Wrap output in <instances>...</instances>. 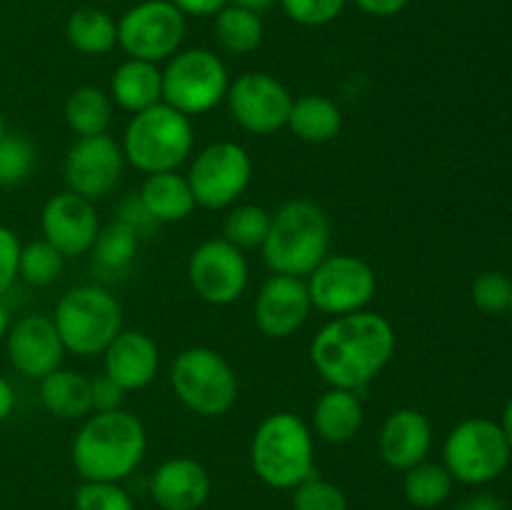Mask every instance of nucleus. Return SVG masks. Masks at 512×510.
I'll return each instance as SVG.
<instances>
[{
  "label": "nucleus",
  "mask_w": 512,
  "mask_h": 510,
  "mask_svg": "<svg viewBox=\"0 0 512 510\" xmlns=\"http://www.w3.org/2000/svg\"><path fill=\"white\" fill-rule=\"evenodd\" d=\"M395 353V330L388 318L370 310L338 315L318 330L310 360L330 388L360 390L373 383Z\"/></svg>",
  "instance_id": "obj_1"
},
{
  "label": "nucleus",
  "mask_w": 512,
  "mask_h": 510,
  "mask_svg": "<svg viewBox=\"0 0 512 510\" xmlns=\"http://www.w3.org/2000/svg\"><path fill=\"white\" fill-rule=\"evenodd\" d=\"M148 435L128 410H108L85 418L73 440V465L83 480L120 483L145 458Z\"/></svg>",
  "instance_id": "obj_2"
},
{
  "label": "nucleus",
  "mask_w": 512,
  "mask_h": 510,
  "mask_svg": "<svg viewBox=\"0 0 512 510\" xmlns=\"http://www.w3.org/2000/svg\"><path fill=\"white\" fill-rule=\"evenodd\" d=\"M330 218L313 200H288L270 218L263 250L265 265L275 275L308 278L330 255Z\"/></svg>",
  "instance_id": "obj_3"
},
{
  "label": "nucleus",
  "mask_w": 512,
  "mask_h": 510,
  "mask_svg": "<svg viewBox=\"0 0 512 510\" xmlns=\"http://www.w3.org/2000/svg\"><path fill=\"white\" fill-rule=\"evenodd\" d=\"M250 465L270 488H298L315 473V440L305 420L285 410L260 420L250 443Z\"/></svg>",
  "instance_id": "obj_4"
},
{
  "label": "nucleus",
  "mask_w": 512,
  "mask_h": 510,
  "mask_svg": "<svg viewBox=\"0 0 512 510\" xmlns=\"http://www.w3.org/2000/svg\"><path fill=\"white\" fill-rule=\"evenodd\" d=\"M193 145L195 133L188 115L158 103L130 118L120 148L133 168L153 175L178 170L193 153Z\"/></svg>",
  "instance_id": "obj_5"
},
{
  "label": "nucleus",
  "mask_w": 512,
  "mask_h": 510,
  "mask_svg": "<svg viewBox=\"0 0 512 510\" xmlns=\"http://www.w3.org/2000/svg\"><path fill=\"white\" fill-rule=\"evenodd\" d=\"M53 323L68 353L93 358L103 355L123 330V308L100 285H78L58 300Z\"/></svg>",
  "instance_id": "obj_6"
},
{
  "label": "nucleus",
  "mask_w": 512,
  "mask_h": 510,
  "mask_svg": "<svg viewBox=\"0 0 512 510\" xmlns=\"http://www.w3.org/2000/svg\"><path fill=\"white\" fill-rule=\"evenodd\" d=\"M170 385L180 403L203 418H220L238 400V375L213 348L195 345L175 355Z\"/></svg>",
  "instance_id": "obj_7"
},
{
  "label": "nucleus",
  "mask_w": 512,
  "mask_h": 510,
  "mask_svg": "<svg viewBox=\"0 0 512 510\" xmlns=\"http://www.w3.org/2000/svg\"><path fill=\"white\" fill-rule=\"evenodd\" d=\"M228 88V68L208 48L178 50L163 70V103L188 118L223 103Z\"/></svg>",
  "instance_id": "obj_8"
},
{
  "label": "nucleus",
  "mask_w": 512,
  "mask_h": 510,
  "mask_svg": "<svg viewBox=\"0 0 512 510\" xmlns=\"http://www.w3.org/2000/svg\"><path fill=\"white\" fill-rule=\"evenodd\" d=\"M510 455L503 428L488 418L463 420L450 430L443 445V465L453 480L465 485H485L500 478L510 465Z\"/></svg>",
  "instance_id": "obj_9"
},
{
  "label": "nucleus",
  "mask_w": 512,
  "mask_h": 510,
  "mask_svg": "<svg viewBox=\"0 0 512 510\" xmlns=\"http://www.w3.org/2000/svg\"><path fill=\"white\" fill-rule=\"evenodd\" d=\"M250 180H253V160L248 150L233 140L205 145L195 155L188 173L195 203L210 210L233 205L248 190Z\"/></svg>",
  "instance_id": "obj_10"
},
{
  "label": "nucleus",
  "mask_w": 512,
  "mask_h": 510,
  "mask_svg": "<svg viewBox=\"0 0 512 510\" xmlns=\"http://www.w3.org/2000/svg\"><path fill=\"white\" fill-rule=\"evenodd\" d=\"M310 303L325 315H350L363 310L378 290L375 270L358 255H328L305 280Z\"/></svg>",
  "instance_id": "obj_11"
},
{
  "label": "nucleus",
  "mask_w": 512,
  "mask_h": 510,
  "mask_svg": "<svg viewBox=\"0 0 512 510\" xmlns=\"http://www.w3.org/2000/svg\"><path fill=\"white\" fill-rule=\"evenodd\" d=\"M183 38L185 15L170 0H143L118 20V45L135 60H170Z\"/></svg>",
  "instance_id": "obj_12"
},
{
  "label": "nucleus",
  "mask_w": 512,
  "mask_h": 510,
  "mask_svg": "<svg viewBox=\"0 0 512 510\" xmlns=\"http://www.w3.org/2000/svg\"><path fill=\"white\" fill-rule=\"evenodd\" d=\"M248 275L250 270L243 250L225 238L205 240L190 253V288L210 305L235 303L248 288Z\"/></svg>",
  "instance_id": "obj_13"
},
{
  "label": "nucleus",
  "mask_w": 512,
  "mask_h": 510,
  "mask_svg": "<svg viewBox=\"0 0 512 510\" xmlns=\"http://www.w3.org/2000/svg\"><path fill=\"white\" fill-rule=\"evenodd\" d=\"M228 105L240 128L253 135H273L288 125L293 95L278 78L255 70L230 83Z\"/></svg>",
  "instance_id": "obj_14"
},
{
  "label": "nucleus",
  "mask_w": 512,
  "mask_h": 510,
  "mask_svg": "<svg viewBox=\"0 0 512 510\" xmlns=\"http://www.w3.org/2000/svg\"><path fill=\"white\" fill-rule=\"evenodd\" d=\"M123 165V148L108 133L78 138L65 155V185L80 198L100 200L118 185Z\"/></svg>",
  "instance_id": "obj_15"
},
{
  "label": "nucleus",
  "mask_w": 512,
  "mask_h": 510,
  "mask_svg": "<svg viewBox=\"0 0 512 510\" xmlns=\"http://www.w3.org/2000/svg\"><path fill=\"white\" fill-rule=\"evenodd\" d=\"M40 230H43V240H48L63 258L85 255L93 250L100 233L93 200L80 198L70 190L53 195L40 213Z\"/></svg>",
  "instance_id": "obj_16"
},
{
  "label": "nucleus",
  "mask_w": 512,
  "mask_h": 510,
  "mask_svg": "<svg viewBox=\"0 0 512 510\" xmlns=\"http://www.w3.org/2000/svg\"><path fill=\"white\" fill-rule=\"evenodd\" d=\"M5 350L10 365L30 380H43L45 375L58 370L68 353L53 318L48 315H25L10 325L5 335Z\"/></svg>",
  "instance_id": "obj_17"
},
{
  "label": "nucleus",
  "mask_w": 512,
  "mask_h": 510,
  "mask_svg": "<svg viewBox=\"0 0 512 510\" xmlns=\"http://www.w3.org/2000/svg\"><path fill=\"white\" fill-rule=\"evenodd\" d=\"M310 303L305 278L293 275H270L255 295V325L263 335L273 340H285L298 333L308 320Z\"/></svg>",
  "instance_id": "obj_18"
},
{
  "label": "nucleus",
  "mask_w": 512,
  "mask_h": 510,
  "mask_svg": "<svg viewBox=\"0 0 512 510\" xmlns=\"http://www.w3.org/2000/svg\"><path fill=\"white\" fill-rule=\"evenodd\" d=\"M208 468L193 458H168L150 478V495L160 510H200L210 498Z\"/></svg>",
  "instance_id": "obj_19"
},
{
  "label": "nucleus",
  "mask_w": 512,
  "mask_h": 510,
  "mask_svg": "<svg viewBox=\"0 0 512 510\" xmlns=\"http://www.w3.org/2000/svg\"><path fill=\"white\" fill-rule=\"evenodd\" d=\"M103 373L128 390H143L158 375V343L143 330H120L103 353Z\"/></svg>",
  "instance_id": "obj_20"
},
{
  "label": "nucleus",
  "mask_w": 512,
  "mask_h": 510,
  "mask_svg": "<svg viewBox=\"0 0 512 510\" xmlns=\"http://www.w3.org/2000/svg\"><path fill=\"white\" fill-rule=\"evenodd\" d=\"M380 458L393 470H410L413 465L428 460L433 448V428L430 420L415 408H400L385 418L378 438Z\"/></svg>",
  "instance_id": "obj_21"
},
{
  "label": "nucleus",
  "mask_w": 512,
  "mask_h": 510,
  "mask_svg": "<svg viewBox=\"0 0 512 510\" xmlns=\"http://www.w3.org/2000/svg\"><path fill=\"white\" fill-rule=\"evenodd\" d=\"M110 100L133 115L163 103V70L148 60L128 58L110 78Z\"/></svg>",
  "instance_id": "obj_22"
},
{
  "label": "nucleus",
  "mask_w": 512,
  "mask_h": 510,
  "mask_svg": "<svg viewBox=\"0 0 512 510\" xmlns=\"http://www.w3.org/2000/svg\"><path fill=\"white\" fill-rule=\"evenodd\" d=\"M365 420L363 400L355 390L328 388L313 408V428L323 440L335 445L350 443Z\"/></svg>",
  "instance_id": "obj_23"
},
{
  "label": "nucleus",
  "mask_w": 512,
  "mask_h": 510,
  "mask_svg": "<svg viewBox=\"0 0 512 510\" xmlns=\"http://www.w3.org/2000/svg\"><path fill=\"white\" fill-rule=\"evenodd\" d=\"M138 198L155 223H180L198 205L188 183V175H180L178 170L148 175Z\"/></svg>",
  "instance_id": "obj_24"
},
{
  "label": "nucleus",
  "mask_w": 512,
  "mask_h": 510,
  "mask_svg": "<svg viewBox=\"0 0 512 510\" xmlns=\"http://www.w3.org/2000/svg\"><path fill=\"white\" fill-rule=\"evenodd\" d=\"M40 403L60 420H80L93 413L90 380L75 370L58 368L40 380Z\"/></svg>",
  "instance_id": "obj_25"
},
{
  "label": "nucleus",
  "mask_w": 512,
  "mask_h": 510,
  "mask_svg": "<svg viewBox=\"0 0 512 510\" xmlns=\"http://www.w3.org/2000/svg\"><path fill=\"white\" fill-rule=\"evenodd\" d=\"M288 128L303 143H328L343 128V113L330 98L310 93L293 100Z\"/></svg>",
  "instance_id": "obj_26"
},
{
  "label": "nucleus",
  "mask_w": 512,
  "mask_h": 510,
  "mask_svg": "<svg viewBox=\"0 0 512 510\" xmlns=\"http://www.w3.org/2000/svg\"><path fill=\"white\" fill-rule=\"evenodd\" d=\"M65 38L78 53L105 55L118 45V20L100 8H80L70 13Z\"/></svg>",
  "instance_id": "obj_27"
},
{
  "label": "nucleus",
  "mask_w": 512,
  "mask_h": 510,
  "mask_svg": "<svg viewBox=\"0 0 512 510\" xmlns=\"http://www.w3.org/2000/svg\"><path fill=\"white\" fill-rule=\"evenodd\" d=\"M113 120V100L95 85L75 88L65 100V123L78 138L103 135Z\"/></svg>",
  "instance_id": "obj_28"
},
{
  "label": "nucleus",
  "mask_w": 512,
  "mask_h": 510,
  "mask_svg": "<svg viewBox=\"0 0 512 510\" xmlns=\"http://www.w3.org/2000/svg\"><path fill=\"white\" fill-rule=\"evenodd\" d=\"M215 18V40L223 50L233 55H248L263 43V20L253 10L228 3Z\"/></svg>",
  "instance_id": "obj_29"
},
{
  "label": "nucleus",
  "mask_w": 512,
  "mask_h": 510,
  "mask_svg": "<svg viewBox=\"0 0 512 510\" xmlns=\"http://www.w3.org/2000/svg\"><path fill=\"white\" fill-rule=\"evenodd\" d=\"M453 475L445 468L443 463H430V460H423V463L413 465L410 470H405L403 480V493L405 500L415 508H438L453 493Z\"/></svg>",
  "instance_id": "obj_30"
},
{
  "label": "nucleus",
  "mask_w": 512,
  "mask_h": 510,
  "mask_svg": "<svg viewBox=\"0 0 512 510\" xmlns=\"http://www.w3.org/2000/svg\"><path fill=\"white\" fill-rule=\"evenodd\" d=\"M140 248V235L123 220H113L105 228H100L98 238L93 243L95 260L108 270H123L133 263L135 253Z\"/></svg>",
  "instance_id": "obj_31"
},
{
  "label": "nucleus",
  "mask_w": 512,
  "mask_h": 510,
  "mask_svg": "<svg viewBox=\"0 0 512 510\" xmlns=\"http://www.w3.org/2000/svg\"><path fill=\"white\" fill-rule=\"evenodd\" d=\"M270 218L273 213H268L263 205H235L223 223L225 240L240 250L260 248L268 238Z\"/></svg>",
  "instance_id": "obj_32"
},
{
  "label": "nucleus",
  "mask_w": 512,
  "mask_h": 510,
  "mask_svg": "<svg viewBox=\"0 0 512 510\" xmlns=\"http://www.w3.org/2000/svg\"><path fill=\"white\" fill-rule=\"evenodd\" d=\"M63 265L65 258L48 240H33V243L20 248L18 278H23L28 285H35V288H45L60 278Z\"/></svg>",
  "instance_id": "obj_33"
},
{
  "label": "nucleus",
  "mask_w": 512,
  "mask_h": 510,
  "mask_svg": "<svg viewBox=\"0 0 512 510\" xmlns=\"http://www.w3.org/2000/svg\"><path fill=\"white\" fill-rule=\"evenodd\" d=\"M35 160H38V153L28 138L5 133L0 138V188H13V185L28 180L35 168Z\"/></svg>",
  "instance_id": "obj_34"
},
{
  "label": "nucleus",
  "mask_w": 512,
  "mask_h": 510,
  "mask_svg": "<svg viewBox=\"0 0 512 510\" xmlns=\"http://www.w3.org/2000/svg\"><path fill=\"white\" fill-rule=\"evenodd\" d=\"M75 510H135L133 498L120 483L83 480L75 490Z\"/></svg>",
  "instance_id": "obj_35"
},
{
  "label": "nucleus",
  "mask_w": 512,
  "mask_h": 510,
  "mask_svg": "<svg viewBox=\"0 0 512 510\" xmlns=\"http://www.w3.org/2000/svg\"><path fill=\"white\" fill-rule=\"evenodd\" d=\"M295 510H348V498L343 490L330 480L310 475L298 488H293Z\"/></svg>",
  "instance_id": "obj_36"
},
{
  "label": "nucleus",
  "mask_w": 512,
  "mask_h": 510,
  "mask_svg": "<svg viewBox=\"0 0 512 510\" xmlns=\"http://www.w3.org/2000/svg\"><path fill=\"white\" fill-rule=\"evenodd\" d=\"M473 303L483 313H505V310H510L512 303V283L498 270H488V273L478 275L473 283Z\"/></svg>",
  "instance_id": "obj_37"
},
{
  "label": "nucleus",
  "mask_w": 512,
  "mask_h": 510,
  "mask_svg": "<svg viewBox=\"0 0 512 510\" xmlns=\"http://www.w3.org/2000/svg\"><path fill=\"white\" fill-rule=\"evenodd\" d=\"M283 5L285 15L295 20L298 25H308V28H318V25H328L343 13L348 0H278Z\"/></svg>",
  "instance_id": "obj_38"
},
{
  "label": "nucleus",
  "mask_w": 512,
  "mask_h": 510,
  "mask_svg": "<svg viewBox=\"0 0 512 510\" xmlns=\"http://www.w3.org/2000/svg\"><path fill=\"white\" fill-rule=\"evenodd\" d=\"M20 240L10 228L0 225V298L13 288L18 278V260H20Z\"/></svg>",
  "instance_id": "obj_39"
},
{
  "label": "nucleus",
  "mask_w": 512,
  "mask_h": 510,
  "mask_svg": "<svg viewBox=\"0 0 512 510\" xmlns=\"http://www.w3.org/2000/svg\"><path fill=\"white\" fill-rule=\"evenodd\" d=\"M123 393L118 383L108 378V375H98L95 380H90V403H93L95 413H108V410H118L123 403Z\"/></svg>",
  "instance_id": "obj_40"
},
{
  "label": "nucleus",
  "mask_w": 512,
  "mask_h": 510,
  "mask_svg": "<svg viewBox=\"0 0 512 510\" xmlns=\"http://www.w3.org/2000/svg\"><path fill=\"white\" fill-rule=\"evenodd\" d=\"M118 220L128 223L130 228H133L135 233L140 235V238H143V235H148L150 230H153L155 225H158L153 218H150V213H148V210H145V205L140 203L138 195H130L128 200H123V203H120Z\"/></svg>",
  "instance_id": "obj_41"
},
{
  "label": "nucleus",
  "mask_w": 512,
  "mask_h": 510,
  "mask_svg": "<svg viewBox=\"0 0 512 510\" xmlns=\"http://www.w3.org/2000/svg\"><path fill=\"white\" fill-rule=\"evenodd\" d=\"M175 8L183 15H193V18H210V15H218L230 0H170Z\"/></svg>",
  "instance_id": "obj_42"
},
{
  "label": "nucleus",
  "mask_w": 512,
  "mask_h": 510,
  "mask_svg": "<svg viewBox=\"0 0 512 510\" xmlns=\"http://www.w3.org/2000/svg\"><path fill=\"white\" fill-rule=\"evenodd\" d=\"M363 13L375 15V18H393V15L403 13L410 5V0H353Z\"/></svg>",
  "instance_id": "obj_43"
},
{
  "label": "nucleus",
  "mask_w": 512,
  "mask_h": 510,
  "mask_svg": "<svg viewBox=\"0 0 512 510\" xmlns=\"http://www.w3.org/2000/svg\"><path fill=\"white\" fill-rule=\"evenodd\" d=\"M455 510H505V505L500 503L495 495L478 493V495H473V498L463 500V503H460Z\"/></svg>",
  "instance_id": "obj_44"
},
{
  "label": "nucleus",
  "mask_w": 512,
  "mask_h": 510,
  "mask_svg": "<svg viewBox=\"0 0 512 510\" xmlns=\"http://www.w3.org/2000/svg\"><path fill=\"white\" fill-rule=\"evenodd\" d=\"M15 410V390L8 380L0 375V423L8 420Z\"/></svg>",
  "instance_id": "obj_45"
},
{
  "label": "nucleus",
  "mask_w": 512,
  "mask_h": 510,
  "mask_svg": "<svg viewBox=\"0 0 512 510\" xmlns=\"http://www.w3.org/2000/svg\"><path fill=\"white\" fill-rule=\"evenodd\" d=\"M233 5H238V8H245V10H253V13H263V10L273 8L278 0H230Z\"/></svg>",
  "instance_id": "obj_46"
},
{
  "label": "nucleus",
  "mask_w": 512,
  "mask_h": 510,
  "mask_svg": "<svg viewBox=\"0 0 512 510\" xmlns=\"http://www.w3.org/2000/svg\"><path fill=\"white\" fill-rule=\"evenodd\" d=\"M500 428H503L505 438H508V445L512 450V400L508 405H505V413H503V423H500Z\"/></svg>",
  "instance_id": "obj_47"
},
{
  "label": "nucleus",
  "mask_w": 512,
  "mask_h": 510,
  "mask_svg": "<svg viewBox=\"0 0 512 510\" xmlns=\"http://www.w3.org/2000/svg\"><path fill=\"white\" fill-rule=\"evenodd\" d=\"M10 325H13V323H10V313H8V308L3 305V300H0V340H5Z\"/></svg>",
  "instance_id": "obj_48"
},
{
  "label": "nucleus",
  "mask_w": 512,
  "mask_h": 510,
  "mask_svg": "<svg viewBox=\"0 0 512 510\" xmlns=\"http://www.w3.org/2000/svg\"><path fill=\"white\" fill-rule=\"evenodd\" d=\"M5 133H8V125H5V118H3V113H0V138H3Z\"/></svg>",
  "instance_id": "obj_49"
},
{
  "label": "nucleus",
  "mask_w": 512,
  "mask_h": 510,
  "mask_svg": "<svg viewBox=\"0 0 512 510\" xmlns=\"http://www.w3.org/2000/svg\"><path fill=\"white\" fill-rule=\"evenodd\" d=\"M510 315H512V303H510Z\"/></svg>",
  "instance_id": "obj_50"
}]
</instances>
